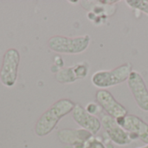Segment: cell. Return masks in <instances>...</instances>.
Masks as SVG:
<instances>
[{
	"mask_svg": "<svg viewBox=\"0 0 148 148\" xmlns=\"http://www.w3.org/2000/svg\"><path fill=\"white\" fill-rule=\"evenodd\" d=\"M75 106V104L69 99H62L55 102L37 120L34 127L35 133L38 137L49 134L64 116L72 113Z\"/></svg>",
	"mask_w": 148,
	"mask_h": 148,
	"instance_id": "1",
	"label": "cell"
},
{
	"mask_svg": "<svg viewBox=\"0 0 148 148\" xmlns=\"http://www.w3.org/2000/svg\"><path fill=\"white\" fill-rule=\"evenodd\" d=\"M90 44L89 35L80 37H65L53 36L48 41L49 48L56 52L62 54H80L85 51Z\"/></svg>",
	"mask_w": 148,
	"mask_h": 148,
	"instance_id": "2",
	"label": "cell"
},
{
	"mask_svg": "<svg viewBox=\"0 0 148 148\" xmlns=\"http://www.w3.org/2000/svg\"><path fill=\"white\" fill-rule=\"evenodd\" d=\"M132 72L133 65L130 63H125L113 70L95 72L92 75L91 81L95 87L101 89L108 88L127 81Z\"/></svg>",
	"mask_w": 148,
	"mask_h": 148,
	"instance_id": "3",
	"label": "cell"
},
{
	"mask_svg": "<svg viewBox=\"0 0 148 148\" xmlns=\"http://www.w3.org/2000/svg\"><path fill=\"white\" fill-rule=\"evenodd\" d=\"M20 64V53L15 48L5 51L0 69V80L4 86L12 87L17 79L18 67Z\"/></svg>",
	"mask_w": 148,
	"mask_h": 148,
	"instance_id": "4",
	"label": "cell"
},
{
	"mask_svg": "<svg viewBox=\"0 0 148 148\" xmlns=\"http://www.w3.org/2000/svg\"><path fill=\"white\" fill-rule=\"evenodd\" d=\"M119 126L129 133L130 139L140 140L148 145V124L136 115H127L115 119Z\"/></svg>",
	"mask_w": 148,
	"mask_h": 148,
	"instance_id": "5",
	"label": "cell"
},
{
	"mask_svg": "<svg viewBox=\"0 0 148 148\" xmlns=\"http://www.w3.org/2000/svg\"><path fill=\"white\" fill-rule=\"evenodd\" d=\"M95 100L101 106L106 114L114 119L125 117L127 115V108L118 102L110 92L106 89H100L95 93Z\"/></svg>",
	"mask_w": 148,
	"mask_h": 148,
	"instance_id": "6",
	"label": "cell"
},
{
	"mask_svg": "<svg viewBox=\"0 0 148 148\" xmlns=\"http://www.w3.org/2000/svg\"><path fill=\"white\" fill-rule=\"evenodd\" d=\"M127 85L139 108L148 112V89L143 77L137 71H133L127 79Z\"/></svg>",
	"mask_w": 148,
	"mask_h": 148,
	"instance_id": "7",
	"label": "cell"
},
{
	"mask_svg": "<svg viewBox=\"0 0 148 148\" xmlns=\"http://www.w3.org/2000/svg\"><path fill=\"white\" fill-rule=\"evenodd\" d=\"M101 123L106 131V134L113 143L118 146H127L132 142L129 133L118 125L115 119L108 114H104L101 116Z\"/></svg>",
	"mask_w": 148,
	"mask_h": 148,
	"instance_id": "8",
	"label": "cell"
},
{
	"mask_svg": "<svg viewBox=\"0 0 148 148\" xmlns=\"http://www.w3.org/2000/svg\"><path fill=\"white\" fill-rule=\"evenodd\" d=\"M72 118L78 126L93 135L97 134L101 127V120L96 116L89 114L80 104H75L72 111Z\"/></svg>",
	"mask_w": 148,
	"mask_h": 148,
	"instance_id": "9",
	"label": "cell"
},
{
	"mask_svg": "<svg viewBox=\"0 0 148 148\" xmlns=\"http://www.w3.org/2000/svg\"><path fill=\"white\" fill-rule=\"evenodd\" d=\"M94 136L89 132L80 129H62L57 133L58 140L66 145L70 146L72 148H84L85 143Z\"/></svg>",
	"mask_w": 148,
	"mask_h": 148,
	"instance_id": "10",
	"label": "cell"
},
{
	"mask_svg": "<svg viewBox=\"0 0 148 148\" xmlns=\"http://www.w3.org/2000/svg\"><path fill=\"white\" fill-rule=\"evenodd\" d=\"M57 82L62 84H71L77 80V78L74 72L73 67H67L60 69L55 76Z\"/></svg>",
	"mask_w": 148,
	"mask_h": 148,
	"instance_id": "11",
	"label": "cell"
},
{
	"mask_svg": "<svg viewBox=\"0 0 148 148\" xmlns=\"http://www.w3.org/2000/svg\"><path fill=\"white\" fill-rule=\"evenodd\" d=\"M125 3L130 8L148 15V0H127Z\"/></svg>",
	"mask_w": 148,
	"mask_h": 148,
	"instance_id": "12",
	"label": "cell"
},
{
	"mask_svg": "<svg viewBox=\"0 0 148 148\" xmlns=\"http://www.w3.org/2000/svg\"><path fill=\"white\" fill-rule=\"evenodd\" d=\"M72 67H73L74 72H75L77 79H84L85 77H87L88 71H89L88 65L85 62L76 64V65H73Z\"/></svg>",
	"mask_w": 148,
	"mask_h": 148,
	"instance_id": "13",
	"label": "cell"
},
{
	"mask_svg": "<svg viewBox=\"0 0 148 148\" xmlns=\"http://www.w3.org/2000/svg\"><path fill=\"white\" fill-rule=\"evenodd\" d=\"M84 148H107L104 143L101 141V140L98 137L92 136L89 140H87L85 143Z\"/></svg>",
	"mask_w": 148,
	"mask_h": 148,
	"instance_id": "14",
	"label": "cell"
},
{
	"mask_svg": "<svg viewBox=\"0 0 148 148\" xmlns=\"http://www.w3.org/2000/svg\"><path fill=\"white\" fill-rule=\"evenodd\" d=\"M85 110L91 115L96 116L100 113H101V112L103 111L102 108L101 107V106L97 103V102H90L87 105Z\"/></svg>",
	"mask_w": 148,
	"mask_h": 148,
	"instance_id": "15",
	"label": "cell"
},
{
	"mask_svg": "<svg viewBox=\"0 0 148 148\" xmlns=\"http://www.w3.org/2000/svg\"><path fill=\"white\" fill-rule=\"evenodd\" d=\"M138 148H148V145L145 146V147H138Z\"/></svg>",
	"mask_w": 148,
	"mask_h": 148,
	"instance_id": "16",
	"label": "cell"
}]
</instances>
